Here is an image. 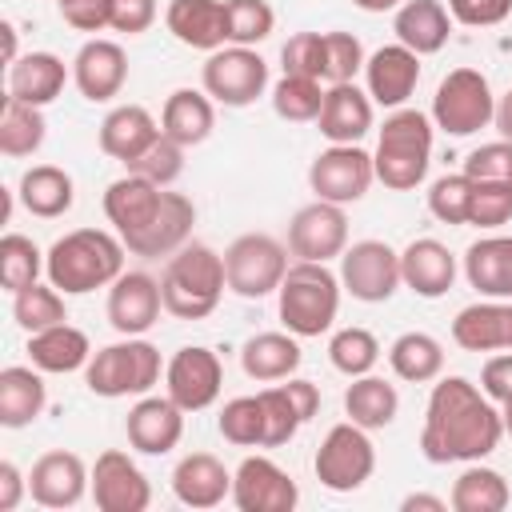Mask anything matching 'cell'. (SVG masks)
I'll use <instances>...</instances> for the list:
<instances>
[{
	"instance_id": "obj_1",
	"label": "cell",
	"mask_w": 512,
	"mask_h": 512,
	"mask_svg": "<svg viewBox=\"0 0 512 512\" xmlns=\"http://www.w3.org/2000/svg\"><path fill=\"white\" fill-rule=\"evenodd\" d=\"M504 420L496 400L484 396L468 376H436L424 428H420V452L428 464H472L500 448Z\"/></svg>"
},
{
	"instance_id": "obj_2",
	"label": "cell",
	"mask_w": 512,
	"mask_h": 512,
	"mask_svg": "<svg viewBox=\"0 0 512 512\" xmlns=\"http://www.w3.org/2000/svg\"><path fill=\"white\" fill-rule=\"evenodd\" d=\"M124 240L104 228H76L64 232L44 252V276L64 296H84L96 288H108L124 272Z\"/></svg>"
},
{
	"instance_id": "obj_3",
	"label": "cell",
	"mask_w": 512,
	"mask_h": 512,
	"mask_svg": "<svg viewBox=\"0 0 512 512\" xmlns=\"http://www.w3.org/2000/svg\"><path fill=\"white\" fill-rule=\"evenodd\" d=\"M228 288L224 276V256L212 252L208 244H184L168 256L164 272H160V296H164V312H172L176 320H204L216 312L220 296Z\"/></svg>"
},
{
	"instance_id": "obj_4",
	"label": "cell",
	"mask_w": 512,
	"mask_h": 512,
	"mask_svg": "<svg viewBox=\"0 0 512 512\" xmlns=\"http://www.w3.org/2000/svg\"><path fill=\"white\" fill-rule=\"evenodd\" d=\"M340 276L320 264V260H296L288 264L280 288H276V308H280V324L292 336H324L336 324L340 312Z\"/></svg>"
},
{
	"instance_id": "obj_5",
	"label": "cell",
	"mask_w": 512,
	"mask_h": 512,
	"mask_svg": "<svg viewBox=\"0 0 512 512\" xmlns=\"http://www.w3.org/2000/svg\"><path fill=\"white\" fill-rule=\"evenodd\" d=\"M432 116L416 112V108H392V116L380 128L372 164H376V180L392 192H412L416 184H424L428 164H432Z\"/></svg>"
},
{
	"instance_id": "obj_6",
	"label": "cell",
	"mask_w": 512,
	"mask_h": 512,
	"mask_svg": "<svg viewBox=\"0 0 512 512\" xmlns=\"http://www.w3.org/2000/svg\"><path fill=\"white\" fill-rule=\"evenodd\" d=\"M160 348L148 344L144 336H124L116 344H104L92 352L84 368V384L92 396L120 400V396H148L160 384Z\"/></svg>"
},
{
	"instance_id": "obj_7",
	"label": "cell",
	"mask_w": 512,
	"mask_h": 512,
	"mask_svg": "<svg viewBox=\"0 0 512 512\" xmlns=\"http://www.w3.org/2000/svg\"><path fill=\"white\" fill-rule=\"evenodd\" d=\"M496 120V96L484 72L452 68L432 96V124L448 136H472Z\"/></svg>"
},
{
	"instance_id": "obj_8",
	"label": "cell",
	"mask_w": 512,
	"mask_h": 512,
	"mask_svg": "<svg viewBox=\"0 0 512 512\" xmlns=\"http://www.w3.org/2000/svg\"><path fill=\"white\" fill-rule=\"evenodd\" d=\"M288 272V248L268 232H244L224 252V276L228 288L244 300L272 296Z\"/></svg>"
},
{
	"instance_id": "obj_9",
	"label": "cell",
	"mask_w": 512,
	"mask_h": 512,
	"mask_svg": "<svg viewBox=\"0 0 512 512\" xmlns=\"http://www.w3.org/2000/svg\"><path fill=\"white\" fill-rule=\"evenodd\" d=\"M316 480L328 488V492H356L372 480L376 472V448L368 440V428L344 420V424H332L328 436L320 440L316 448Z\"/></svg>"
},
{
	"instance_id": "obj_10",
	"label": "cell",
	"mask_w": 512,
	"mask_h": 512,
	"mask_svg": "<svg viewBox=\"0 0 512 512\" xmlns=\"http://www.w3.org/2000/svg\"><path fill=\"white\" fill-rule=\"evenodd\" d=\"M200 84H204V92L216 104H224V108H248L268 88V60L256 48L224 44V48L208 52V60L200 68Z\"/></svg>"
},
{
	"instance_id": "obj_11",
	"label": "cell",
	"mask_w": 512,
	"mask_h": 512,
	"mask_svg": "<svg viewBox=\"0 0 512 512\" xmlns=\"http://www.w3.org/2000/svg\"><path fill=\"white\" fill-rule=\"evenodd\" d=\"M340 284L360 304H384L404 284L400 276V252L384 240H356L340 256Z\"/></svg>"
},
{
	"instance_id": "obj_12",
	"label": "cell",
	"mask_w": 512,
	"mask_h": 512,
	"mask_svg": "<svg viewBox=\"0 0 512 512\" xmlns=\"http://www.w3.org/2000/svg\"><path fill=\"white\" fill-rule=\"evenodd\" d=\"M372 180H376V164L372 152H364L360 144H328L324 152H316L308 168V188L316 192V200H332V204L364 200Z\"/></svg>"
},
{
	"instance_id": "obj_13",
	"label": "cell",
	"mask_w": 512,
	"mask_h": 512,
	"mask_svg": "<svg viewBox=\"0 0 512 512\" xmlns=\"http://www.w3.org/2000/svg\"><path fill=\"white\" fill-rule=\"evenodd\" d=\"M164 384H168V396L184 412H204L216 404V396L224 388V364L212 348L188 344V348L172 352V360L164 364Z\"/></svg>"
},
{
	"instance_id": "obj_14",
	"label": "cell",
	"mask_w": 512,
	"mask_h": 512,
	"mask_svg": "<svg viewBox=\"0 0 512 512\" xmlns=\"http://www.w3.org/2000/svg\"><path fill=\"white\" fill-rule=\"evenodd\" d=\"M348 248V216L344 204L312 200L288 220V252L296 260H336Z\"/></svg>"
},
{
	"instance_id": "obj_15",
	"label": "cell",
	"mask_w": 512,
	"mask_h": 512,
	"mask_svg": "<svg viewBox=\"0 0 512 512\" xmlns=\"http://www.w3.org/2000/svg\"><path fill=\"white\" fill-rule=\"evenodd\" d=\"M88 492H92V504L100 512H144L152 504L148 476L120 448H108V452L96 456V464H92V488Z\"/></svg>"
},
{
	"instance_id": "obj_16",
	"label": "cell",
	"mask_w": 512,
	"mask_h": 512,
	"mask_svg": "<svg viewBox=\"0 0 512 512\" xmlns=\"http://www.w3.org/2000/svg\"><path fill=\"white\" fill-rule=\"evenodd\" d=\"M232 504L240 512H292L300 504V488L276 460L244 456L232 472Z\"/></svg>"
},
{
	"instance_id": "obj_17",
	"label": "cell",
	"mask_w": 512,
	"mask_h": 512,
	"mask_svg": "<svg viewBox=\"0 0 512 512\" xmlns=\"http://www.w3.org/2000/svg\"><path fill=\"white\" fill-rule=\"evenodd\" d=\"M160 204H164V188L152 184V180L140 176V172H124L120 180H112V184L104 188V216H108V224L116 228V236H120L124 244L136 240V236L156 220Z\"/></svg>"
},
{
	"instance_id": "obj_18",
	"label": "cell",
	"mask_w": 512,
	"mask_h": 512,
	"mask_svg": "<svg viewBox=\"0 0 512 512\" xmlns=\"http://www.w3.org/2000/svg\"><path fill=\"white\" fill-rule=\"evenodd\" d=\"M160 280L148 272H120L108 284V324L120 336H144L160 320Z\"/></svg>"
},
{
	"instance_id": "obj_19",
	"label": "cell",
	"mask_w": 512,
	"mask_h": 512,
	"mask_svg": "<svg viewBox=\"0 0 512 512\" xmlns=\"http://www.w3.org/2000/svg\"><path fill=\"white\" fill-rule=\"evenodd\" d=\"M88 488H92V472L76 452H64V448L44 452L28 472V496L40 508H72L84 500Z\"/></svg>"
},
{
	"instance_id": "obj_20",
	"label": "cell",
	"mask_w": 512,
	"mask_h": 512,
	"mask_svg": "<svg viewBox=\"0 0 512 512\" xmlns=\"http://www.w3.org/2000/svg\"><path fill=\"white\" fill-rule=\"evenodd\" d=\"M124 80H128V52L116 40L92 36L80 44V52L72 60V84L80 88L84 100L108 104L112 96H120Z\"/></svg>"
},
{
	"instance_id": "obj_21",
	"label": "cell",
	"mask_w": 512,
	"mask_h": 512,
	"mask_svg": "<svg viewBox=\"0 0 512 512\" xmlns=\"http://www.w3.org/2000/svg\"><path fill=\"white\" fill-rule=\"evenodd\" d=\"M416 84H420V56L412 48H404L400 40L376 48L364 60V88H368L372 104H380V108H404L408 96L416 92Z\"/></svg>"
},
{
	"instance_id": "obj_22",
	"label": "cell",
	"mask_w": 512,
	"mask_h": 512,
	"mask_svg": "<svg viewBox=\"0 0 512 512\" xmlns=\"http://www.w3.org/2000/svg\"><path fill=\"white\" fill-rule=\"evenodd\" d=\"M128 444L144 456H164L184 436V408L172 396H140L124 420Z\"/></svg>"
},
{
	"instance_id": "obj_23",
	"label": "cell",
	"mask_w": 512,
	"mask_h": 512,
	"mask_svg": "<svg viewBox=\"0 0 512 512\" xmlns=\"http://www.w3.org/2000/svg\"><path fill=\"white\" fill-rule=\"evenodd\" d=\"M372 116H376V104H372L368 88H356V80H348V84L324 88V108H320L316 124L328 144H360L372 128Z\"/></svg>"
},
{
	"instance_id": "obj_24",
	"label": "cell",
	"mask_w": 512,
	"mask_h": 512,
	"mask_svg": "<svg viewBox=\"0 0 512 512\" xmlns=\"http://www.w3.org/2000/svg\"><path fill=\"white\" fill-rule=\"evenodd\" d=\"M452 340L464 352H512V300H476L456 312Z\"/></svg>"
},
{
	"instance_id": "obj_25",
	"label": "cell",
	"mask_w": 512,
	"mask_h": 512,
	"mask_svg": "<svg viewBox=\"0 0 512 512\" xmlns=\"http://www.w3.org/2000/svg\"><path fill=\"white\" fill-rule=\"evenodd\" d=\"M172 492L184 508H216L232 496V472L212 452H188L172 468Z\"/></svg>"
},
{
	"instance_id": "obj_26",
	"label": "cell",
	"mask_w": 512,
	"mask_h": 512,
	"mask_svg": "<svg viewBox=\"0 0 512 512\" xmlns=\"http://www.w3.org/2000/svg\"><path fill=\"white\" fill-rule=\"evenodd\" d=\"M168 32L196 52H216L228 44V16L224 0H172L164 12Z\"/></svg>"
},
{
	"instance_id": "obj_27",
	"label": "cell",
	"mask_w": 512,
	"mask_h": 512,
	"mask_svg": "<svg viewBox=\"0 0 512 512\" xmlns=\"http://www.w3.org/2000/svg\"><path fill=\"white\" fill-rule=\"evenodd\" d=\"M400 276H404V288H412L416 296L440 300L456 280V256L448 252V244L420 236L400 252Z\"/></svg>"
},
{
	"instance_id": "obj_28",
	"label": "cell",
	"mask_w": 512,
	"mask_h": 512,
	"mask_svg": "<svg viewBox=\"0 0 512 512\" xmlns=\"http://www.w3.org/2000/svg\"><path fill=\"white\" fill-rule=\"evenodd\" d=\"M192 224H196V204H192L184 192H164V204H160L156 220H152L136 240H128L124 248H128L132 256H148V260H152V256H172L176 248L188 244Z\"/></svg>"
},
{
	"instance_id": "obj_29",
	"label": "cell",
	"mask_w": 512,
	"mask_h": 512,
	"mask_svg": "<svg viewBox=\"0 0 512 512\" xmlns=\"http://www.w3.org/2000/svg\"><path fill=\"white\" fill-rule=\"evenodd\" d=\"M392 32L404 48H412L416 56H432L448 44L452 36V16L440 0H404L392 16Z\"/></svg>"
},
{
	"instance_id": "obj_30",
	"label": "cell",
	"mask_w": 512,
	"mask_h": 512,
	"mask_svg": "<svg viewBox=\"0 0 512 512\" xmlns=\"http://www.w3.org/2000/svg\"><path fill=\"white\" fill-rule=\"evenodd\" d=\"M464 276L480 296L512 300V236H480L464 252Z\"/></svg>"
},
{
	"instance_id": "obj_31",
	"label": "cell",
	"mask_w": 512,
	"mask_h": 512,
	"mask_svg": "<svg viewBox=\"0 0 512 512\" xmlns=\"http://www.w3.org/2000/svg\"><path fill=\"white\" fill-rule=\"evenodd\" d=\"M156 136H160V124L144 104H120L100 120V152L120 164H132Z\"/></svg>"
},
{
	"instance_id": "obj_32",
	"label": "cell",
	"mask_w": 512,
	"mask_h": 512,
	"mask_svg": "<svg viewBox=\"0 0 512 512\" xmlns=\"http://www.w3.org/2000/svg\"><path fill=\"white\" fill-rule=\"evenodd\" d=\"M300 336L292 332H256L244 340L240 348V368L248 380H260V384H272V380H288L296 376L304 352L296 344Z\"/></svg>"
},
{
	"instance_id": "obj_33",
	"label": "cell",
	"mask_w": 512,
	"mask_h": 512,
	"mask_svg": "<svg viewBox=\"0 0 512 512\" xmlns=\"http://www.w3.org/2000/svg\"><path fill=\"white\" fill-rule=\"evenodd\" d=\"M68 76L72 72L64 68V60L56 52H28L16 64H8V96L44 108L64 92Z\"/></svg>"
},
{
	"instance_id": "obj_34",
	"label": "cell",
	"mask_w": 512,
	"mask_h": 512,
	"mask_svg": "<svg viewBox=\"0 0 512 512\" xmlns=\"http://www.w3.org/2000/svg\"><path fill=\"white\" fill-rule=\"evenodd\" d=\"M216 100L208 92H196V88H176L164 108H160V132L172 136L180 148H196L212 136V124H216Z\"/></svg>"
},
{
	"instance_id": "obj_35",
	"label": "cell",
	"mask_w": 512,
	"mask_h": 512,
	"mask_svg": "<svg viewBox=\"0 0 512 512\" xmlns=\"http://www.w3.org/2000/svg\"><path fill=\"white\" fill-rule=\"evenodd\" d=\"M48 404V388L40 368H24V364H8L0 372V424L4 428H28Z\"/></svg>"
},
{
	"instance_id": "obj_36",
	"label": "cell",
	"mask_w": 512,
	"mask_h": 512,
	"mask_svg": "<svg viewBox=\"0 0 512 512\" xmlns=\"http://www.w3.org/2000/svg\"><path fill=\"white\" fill-rule=\"evenodd\" d=\"M28 360L40 372H76V368H88L92 344L76 324L64 320V324H52L28 336Z\"/></svg>"
},
{
	"instance_id": "obj_37",
	"label": "cell",
	"mask_w": 512,
	"mask_h": 512,
	"mask_svg": "<svg viewBox=\"0 0 512 512\" xmlns=\"http://www.w3.org/2000/svg\"><path fill=\"white\" fill-rule=\"evenodd\" d=\"M16 196H20V204H24L32 216L56 220V216H64V212L72 208L76 184H72V176H68L64 168H56V164H32V168L20 176Z\"/></svg>"
},
{
	"instance_id": "obj_38",
	"label": "cell",
	"mask_w": 512,
	"mask_h": 512,
	"mask_svg": "<svg viewBox=\"0 0 512 512\" xmlns=\"http://www.w3.org/2000/svg\"><path fill=\"white\" fill-rule=\"evenodd\" d=\"M344 412L352 424L376 432V428H388L400 412V392L396 384H388L384 376H352V384L344 388Z\"/></svg>"
},
{
	"instance_id": "obj_39",
	"label": "cell",
	"mask_w": 512,
	"mask_h": 512,
	"mask_svg": "<svg viewBox=\"0 0 512 512\" xmlns=\"http://www.w3.org/2000/svg\"><path fill=\"white\" fill-rule=\"evenodd\" d=\"M448 504H452L456 512H504V508L512 504V488H508V480H504L496 468L472 460V464L456 476Z\"/></svg>"
},
{
	"instance_id": "obj_40",
	"label": "cell",
	"mask_w": 512,
	"mask_h": 512,
	"mask_svg": "<svg viewBox=\"0 0 512 512\" xmlns=\"http://www.w3.org/2000/svg\"><path fill=\"white\" fill-rule=\"evenodd\" d=\"M388 364L408 384H428L444 372V344L428 332H400L388 348Z\"/></svg>"
},
{
	"instance_id": "obj_41",
	"label": "cell",
	"mask_w": 512,
	"mask_h": 512,
	"mask_svg": "<svg viewBox=\"0 0 512 512\" xmlns=\"http://www.w3.org/2000/svg\"><path fill=\"white\" fill-rule=\"evenodd\" d=\"M48 136V120L36 104H24L16 96H4L0 104V152L4 156H32Z\"/></svg>"
},
{
	"instance_id": "obj_42",
	"label": "cell",
	"mask_w": 512,
	"mask_h": 512,
	"mask_svg": "<svg viewBox=\"0 0 512 512\" xmlns=\"http://www.w3.org/2000/svg\"><path fill=\"white\" fill-rule=\"evenodd\" d=\"M324 80H312V76H292L284 72L276 84H272V108L280 120L288 124H308L320 116L324 108Z\"/></svg>"
},
{
	"instance_id": "obj_43",
	"label": "cell",
	"mask_w": 512,
	"mask_h": 512,
	"mask_svg": "<svg viewBox=\"0 0 512 512\" xmlns=\"http://www.w3.org/2000/svg\"><path fill=\"white\" fill-rule=\"evenodd\" d=\"M44 272V252L36 248V240L20 236V232H4L0 240V284L4 292H24L40 280Z\"/></svg>"
},
{
	"instance_id": "obj_44",
	"label": "cell",
	"mask_w": 512,
	"mask_h": 512,
	"mask_svg": "<svg viewBox=\"0 0 512 512\" xmlns=\"http://www.w3.org/2000/svg\"><path fill=\"white\" fill-rule=\"evenodd\" d=\"M12 320L32 336V332H44L52 324H64L68 320V308H64V292L56 284H32L24 292L12 296Z\"/></svg>"
},
{
	"instance_id": "obj_45",
	"label": "cell",
	"mask_w": 512,
	"mask_h": 512,
	"mask_svg": "<svg viewBox=\"0 0 512 512\" xmlns=\"http://www.w3.org/2000/svg\"><path fill=\"white\" fill-rule=\"evenodd\" d=\"M328 360L336 372H344L348 380L352 376H368L380 360V340L368 332V328H340L332 340H328Z\"/></svg>"
},
{
	"instance_id": "obj_46",
	"label": "cell",
	"mask_w": 512,
	"mask_h": 512,
	"mask_svg": "<svg viewBox=\"0 0 512 512\" xmlns=\"http://www.w3.org/2000/svg\"><path fill=\"white\" fill-rule=\"evenodd\" d=\"M220 436L236 448H264V404L260 396H236L220 408Z\"/></svg>"
},
{
	"instance_id": "obj_47",
	"label": "cell",
	"mask_w": 512,
	"mask_h": 512,
	"mask_svg": "<svg viewBox=\"0 0 512 512\" xmlns=\"http://www.w3.org/2000/svg\"><path fill=\"white\" fill-rule=\"evenodd\" d=\"M224 16H228V44L240 48L264 44L276 28V12L268 0H224Z\"/></svg>"
},
{
	"instance_id": "obj_48",
	"label": "cell",
	"mask_w": 512,
	"mask_h": 512,
	"mask_svg": "<svg viewBox=\"0 0 512 512\" xmlns=\"http://www.w3.org/2000/svg\"><path fill=\"white\" fill-rule=\"evenodd\" d=\"M472 180L464 172H448L440 180H432L428 188V212L440 220V224H468V212H472Z\"/></svg>"
},
{
	"instance_id": "obj_49",
	"label": "cell",
	"mask_w": 512,
	"mask_h": 512,
	"mask_svg": "<svg viewBox=\"0 0 512 512\" xmlns=\"http://www.w3.org/2000/svg\"><path fill=\"white\" fill-rule=\"evenodd\" d=\"M256 396H260V404H264V448H280V444H288V440L300 432V424H304L300 408L292 404V396L284 392V384H276V388H260Z\"/></svg>"
},
{
	"instance_id": "obj_50",
	"label": "cell",
	"mask_w": 512,
	"mask_h": 512,
	"mask_svg": "<svg viewBox=\"0 0 512 512\" xmlns=\"http://www.w3.org/2000/svg\"><path fill=\"white\" fill-rule=\"evenodd\" d=\"M364 44L344 32V28H332L324 32V84H348L356 80V72H364Z\"/></svg>"
},
{
	"instance_id": "obj_51",
	"label": "cell",
	"mask_w": 512,
	"mask_h": 512,
	"mask_svg": "<svg viewBox=\"0 0 512 512\" xmlns=\"http://www.w3.org/2000/svg\"><path fill=\"white\" fill-rule=\"evenodd\" d=\"M128 172H140V176H148L152 184H160V188H168V184H176L180 180V172H184V148L172 140V136H156L132 164H124Z\"/></svg>"
},
{
	"instance_id": "obj_52",
	"label": "cell",
	"mask_w": 512,
	"mask_h": 512,
	"mask_svg": "<svg viewBox=\"0 0 512 512\" xmlns=\"http://www.w3.org/2000/svg\"><path fill=\"white\" fill-rule=\"evenodd\" d=\"M464 176L484 180V184H512V140H492L480 144L464 156Z\"/></svg>"
},
{
	"instance_id": "obj_53",
	"label": "cell",
	"mask_w": 512,
	"mask_h": 512,
	"mask_svg": "<svg viewBox=\"0 0 512 512\" xmlns=\"http://www.w3.org/2000/svg\"><path fill=\"white\" fill-rule=\"evenodd\" d=\"M280 64L292 76H312L324 80V32H296L280 48Z\"/></svg>"
},
{
	"instance_id": "obj_54",
	"label": "cell",
	"mask_w": 512,
	"mask_h": 512,
	"mask_svg": "<svg viewBox=\"0 0 512 512\" xmlns=\"http://www.w3.org/2000/svg\"><path fill=\"white\" fill-rule=\"evenodd\" d=\"M472 212H468V224L476 228H500L512 220V184H484V180H472Z\"/></svg>"
},
{
	"instance_id": "obj_55",
	"label": "cell",
	"mask_w": 512,
	"mask_h": 512,
	"mask_svg": "<svg viewBox=\"0 0 512 512\" xmlns=\"http://www.w3.org/2000/svg\"><path fill=\"white\" fill-rule=\"evenodd\" d=\"M60 20L76 32H104L112 28V0H56Z\"/></svg>"
},
{
	"instance_id": "obj_56",
	"label": "cell",
	"mask_w": 512,
	"mask_h": 512,
	"mask_svg": "<svg viewBox=\"0 0 512 512\" xmlns=\"http://www.w3.org/2000/svg\"><path fill=\"white\" fill-rule=\"evenodd\" d=\"M448 16L468 28H496L512 16V0H448Z\"/></svg>"
},
{
	"instance_id": "obj_57",
	"label": "cell",
	"mask_w": 512,
	"mask_h": 512,
	"mask_svg": "<svg viewBox=\"0 0 512 512\" xmlns=\"http://www.w3.org/2000/svg\"><path fill=\"white\" fill-rule=\"evenodd\" d=\"M156 24V0H112V28L124 36H140Z\"/></svg>"
},
{
	"instance_id": "obj_58",
	"label": "cell",
	"mask_w": 512,
	"mask_h": 512,
	"mask_svg": "<svg viewBox=\"0 0 512 512\" xmlns=\"http://www.w3.org/2000/svg\"><path fill=\"white\" fill-rule=\"evenodd\" d=\"M480 388H484V396L496 400V404L512 400V352H496L492 360H484V368H480Z\"/></svg>"
},
{
	"instance_id": "obj_59",
	"label": "cell",
	"mask_w": 512,
	"mask_h": 512,
	"mask_svg": "<svg viewBox=\"0 0 512 512\" xmlns=\"http://www.w3.org/2000/svg\"><path fill=\"white\" fill-rule=\"evenodd\" d=\"M24 492H28V476L12 460H0V512H16Z\"/></svg>"
},
{
	"instance_id": "obj_60",
	"label": "cell",
	"mask_w": 512,
	"mask_h": 512,
	"mask_svg": "<svg viewBox=\"0 0 512 512\" xmlns=\"http://www.w3.org/2000/svg\"><path fill=\"white\" fill-rule=\"evenodd\" d=\"M400 508L404 512H448V500H440V496H428V492H412V496H404L400 500Z\"/></svg>"
},
{
	"instance_id": "obj_61",
	"label": "cell",
	"mask_w": 512,
	"mask_h": 512,
	"mask_svg": "<svg viewBox=\"0 0 512 512\" xmlns=\"http://www.w3.org/2000/svg\"><path fill=\"white\" fill-rule=\"evenodd\" d=\"M496 128H500L504 140H512V88L496 100Z\"/></svg>"
},
{
	"instance_id": "obj_62",
	"label": "cell",
	"mask_w": 512,
	"mask_h": 512,
	"mask_svg": "<svg viewBox=\"0 0 512 512\" xmlns=\"http://www.w3.org/2000/svg\"><path fill=\"white\" fill-rule=\"evenodd\" d=\"M0 32H4V64H16V60H20V56H16V24L4 20Z\"/></svg>"
},
{
	"instance_id": "obj_63",
	"label": "cell",
	"mask_w": 512,
	"mask_h": 512,
	"mask_svg": "<svg viewBox=\"0 0 512 512\" xmlns=\"http://www.w3.org/2000/svg\"><path fill=\"white\" fill-rule=\"evenodd\" d=\"M360 12H396L404 0H352Z\"/></svg>"
},
{
	"instance_id": "obj_64",
	"label": "cell",
	"mask_w": 512,
	"mask_h": 512,
	"mask_svg": "<svg viewBox=\"0 0 512 512\" xmlns=\"http://www.w3.org/2000/svg\"><path fill=\"white\" fill-rule=\"evenodd\" d=\"M500 420H504V432L512 436V400H504V404H500Z\"/></svg>"
}]
</instances>
